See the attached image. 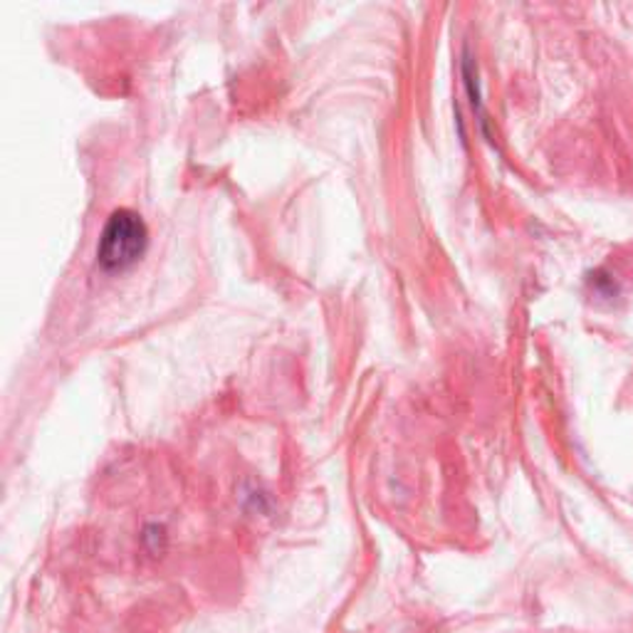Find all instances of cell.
<instances>
[{"label": "cell", "mask_w": 633, "mask_h": 633, "mask_svg": "<svg viewBox=\"0 0 633 633\" xmlns=\"http://www.w3.org/2000/svg\"><path fill=\"white\" fill-rule=\"evenodd\" d=\"M149 230L139 214L120 208L110 216L97 246V260L104 270H124L144 256Z\"/></svg>", "instance_id": "6da1fadb"}]
</instances>
